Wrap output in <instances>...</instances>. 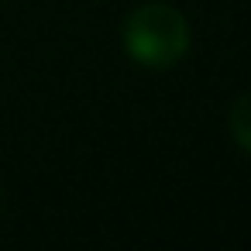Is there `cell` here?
Returning a JSON list of instances; mask_svg holds the SVG:
<instances>
[{"label": "cell", "instance_id": "6da1fadb", "mask_svg": "<svg viewBox=\"0 0 251 251\" xmlns=\"http://www.w3.org/2000/svg\"><path fill=\"white\" fill-rule=\"evenodd\" d=\"M124 49L138 66L169 69L189 52V25L169 4H141L124 21Z\"/></svg>", "mask_w": 251, "mask_h": 251}, {"label": "cell", "instance_id": "7a4b0ae2", "mask_svg": "<svg viewBox=\"0 0 251 251\" xmlns=\"http://www.w3.org/2000/svg\"><path fill=\"white\" fill-rule=\"evenodd\" d=\"M227 124H230V138L251 155V90H244L234 100V107L227 114Z\"/></svg>", "mask_w": 251, "mask_h": 251}]
</instances>
